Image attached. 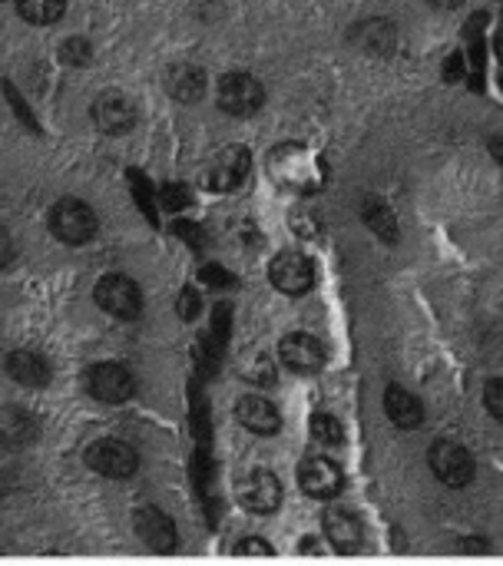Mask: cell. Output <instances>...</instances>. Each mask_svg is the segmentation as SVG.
I'll return each mask as SVG.
<instances>
[{
    "label": "cell",
    "mask_w": 503,
    "mask_h": 566,
    "mask_svg": "<svg viewBox=\"0 0 503 566\" xmlns=\"http://www.w3.org/2000/svg\"><path fill=\"white\" fill-rule=\"evenodd\" d=\"M269 172L275 186L295 196H315L328 182V163L305 143H282L269 153Z\"/></svg>",
    "instance_id": "6da1fadb"
},
{
    "label": "cell",
    "mask_w": 503,
    "mask_h": 566,
    "mask_svg": "<svg viewBox=\"0 0 503 566\" xmlns=\"http://www.w3.org/2000/svg\"><path fill=\"white\" fill-rule=\"evenodd\" d=\"M17 13L30 27H53L66 13V0H17Z\"/></svg>",
    "instance_id": "484cf974"
},
{
    "label": "cell",
    "mask_w": 503,
    "mask_h": 566,
    "mask_svg": "<svg viewBox=\"0 0 503 566\" xmlns=\"http://www.w3.org/2000/svg\"><path fill=\"white\" fill-rule=\"evenodd\" d=\"M0 3H3V0H0Z\"/></svg>",
    "instance_id": "ab89813d"
},
{
    "label": "cell",
    "mask_w": 503,
    "mask_h": 566,
    "mask_svg": "<svg viewBox=\"0 0 503 566\" xmlns=\"http://www.w3.org/2000/svg\"><path fill=\"white\" fill-rule=\"evenodd\" d=\"M272 544L259 534H245L232 544V557H272Z\"/></svg>",
    "instance_id": "836d02e7"
},
{
    "label": "cell",
    "mask_w": 503,
    "mask_h": 566,
    "mask_svg": "<svg viewBox=\"0 0 503 566\" xmlns=\"http://www.w3.org/2000/svg\"><path fill=\"white\" fill-rule=\"evenodd\" d=\"M269 285L285 298H305L318 285V265L302 249H282L269 259Z\"/></svg>",
    "instance_id": "8992f818"
},
{
    "label": "cell",
    "mask_w": 503,
    "mask_h": 566,
    "mask_svg": "<svg viewBox=\"0 0 503 566\" xmlns=\"http://www.w3.org/2000/svg\"><path fill=\"white\" fill-rule=\"evenodd\" d=\"M488 149H491L494 163L501 166V172H503V136H491V139H488Z\"/></svg>",
    "instance_id": "8d00e7d4"
},
{
    "label": "cell",
    "mask_w": 503,
    "mask_h": 566,
    "mask_svg": "<svg viewBox=\"0 0 503 566\" xmlns=\"http://www.w3.org/2000/svg\"><path fill=\"white\" fill-rule=\"evenodd\" d=\"M83 468L90 474L103 478V481L126 484L143 471V454H139V448L133 441L116 438V434H103V438H93L83 448Z\"/></svg>",
    "instance_id": "3957f363"
},
{
    "label": "cell",
    "mask_w": 503,
    "mask_h": 566,
    "mask_svg": "<svg viewBox=\"0 0 503 566\" xmlns=\"http://www.w3.org/2000/svg\"><path fill=\"white\" fill-rule=\"evenodd\" d=\"M80 388H83V395L90 401L106 405V408H119V405H129L136 398L139 378L126 361L99 358V361H90L80 371Z\"/></svg>",
    "instance_id": "7a4b0ae2"
},
{
    "label": "cell",
    "mask_w": 503,
    "mask_h": 566,
    "mask_svg": "<svg viewBox=\"0 0 503 566\" xmlns=\"http://www.w3.org/2000/svg\"><path fill=\"white\" fill-rule=\"evenodd\" d=\"M358 216H361L365 229H368L378 242H385V245H398V239H401V226H398L395 209H391L381 196H365V199H361V206H358Z\"/></svg>",
    "instance_id": "7402d4cb"
},
{
    "label": "cell",
    "mask_w": 503,
    "mask_h": 566,
    "mask_svg": "<svg viewBox=\"0 0 503 566\" xmlns=\"http://www.w3.org/2000/svg\"><path fill=\"white\" fill-rule=\"evenodd\" d=\"M46 229L50 235L66 245V249H83L99 235V216L96 209L80 199V196H60L50 209H46Z\"/></svg>",
    "instance_id": "277c9868"
},
{
    "label": "cell",
    "mask_w": 503,
    "mask_h": 566,
    "mask_svg": "<svg viewBox=\"0 0 503 566\" xmlns=\"http://www.w3.org/2000/svg\"><path fill=\"white\" fill-rule=\"evenodd\" d=\"M494 46H497V56H501V63H503V33H497V40H494Z\"/></svg>",
    "instance_id": "f35d334b"
},
{
    "label": "cell",
    "mask_w": 503,
    "mask_h": 566,
    "mask_svg": "<svg viewBox=\"0 0 503 566\" xmlns=\"http://www.w3.org/2000/svg\"><path fill=\"white\" fill-rule=\"evenodd\" d=\"M229 322H232V308L226 302H219L212 308V322H209L206 335L199 338V355H196V361L206 375H216L222 365V355L229 348Z\"/></svg>",
    "instance_id": "44dd1931"
},
{
    "label": "cell",
    "mask_w": 503,
    "mask_h": 566,
    "mask_svg": "<svg viewBox=\"0 0 503 566\" xmlns=\"http://www.w3.org/2000/svg\"><path fill=\"white\" fill-rule=\"evenodd\" d=\"M17 262V239L7 226H0V272H7Z\"/></svg>",
    "instance_id": "d590c367"
},
{
    "label": "cell",
    "mask_w": 503,
    "mask_h": 566,
    "mask_svg": "<svg viewBox=\"0 0 503 566\" xmlns=\"http://www.w3.org/2000/svg\"><path fill=\"white\" fill-rule=\"evenodd\" d=\"M481 401H484V411H488L497 424H503V378H491V381L484 385Z\"/></svg>",
    "instance_id": "e575fe53"
},
{
    "label": "cell",
    "mask_w": 503,
    "mask_h": 566,
    "mask_svg": "<svg viewBox=\"0 0 503 566\" xmlns=\"http://www.w3.org/2000/svg\"><path fill=\"white\" fill-rule=\"evenodd\" d=\"M431 7H438V10H458V7H464V0H428Z\"/></svg>",
    "instance_id": "74e56055"
},
{
    "label": "cell",
    "mask_w": 503,
    "mask_h": 566,
    "mask_svg": "<svg viewBox=\"0 0 503 566\" xmlns=\"http://www.w3.org/2000/svg\"><path fill=\"white\" fill-rule=\"evenodd\" d=\"M172 232H176V235H179V239H182L189 249H196V252L209 245V239H206V229H202L199 222H192V219H182V216H176V219H172Z\"/></svg>",
    "instance_id": "d6a6232c"
},
{
    "label": "cell",
    "mask_w": 503,
    "mask_h": 566,
    "mask_svg": "<svg viewBox=\"0 0 503 566\" xmlns=\"http://www.w3.org/2000/svg\"><path fill=\"white\" fill-rule=\"evenodd\" d=\"M166 93L179 103H199L206 96V70L196 63H172L166 70Z\"/></svg>",
    "instance_id": "603a6c76"
},
{
    "label": "cell",
    "mask_w": 503,
    "mask_h": 566,
    "mask_svg": "<svg viewBox=\"0 0 503 566\" xmlns=\"http://www.w3.org/2000/svg\"><path fill=\"white\" fill-rule=\"evenodd\" d=\"M189 206H192V189H189L186 182H166V186L159 189V209L179 216V212H186Z\"/></svg>",
    "instance_id": "f546056e"
},
{
    "label": "cell",
    "mask_w": 503,
    "mask_h": 566,
    "mask_svg": "<svg viewBox=\"0 0 503 566\" xmlns=\"http://www.w3.org/2000/svg\"><path fill=\"white\" fill-rule=\"evenodd\" d=\"M3 96H7V103H10V109H13V113L20 116V123H23V126H27L30 133H40V123H36V116H33V109L27 106V99H23V93H20V90H17V86H13L10 80L3 83Z\"/></svg>",
    "instance_id": "1f68e13d"
},
{
    "label": "cell",
    "mask_w": 503,
    "mask_h": 566,
    "mask_svg": "<svg viewBox=\"0 0 503 566\" xmlns=\"http://www.w3.org/2000/svg\"><path fill=\"white\" fill-rule=\"evenodd\" d=\"M60 63H66V66H90L93 63V43L86 36H66L60 43Z\"/></svg>",
    "instance_id": "f1b7e54d"
},
{
    "label": "cell",
    "mask_w": 503,
    "mask_h": 566,
    "mask_svg": "<svg viewBox=\"0 0 503 566\" xmlns=\"http://www.w3.org/2000/svg\"><path fill=\"white\" fill-rule=\"evenodd\" d=\"M235 501H239V507L245 514L272 517V514H279V507L285 501V488L279 481V474H272L265 468H255V471H245L235 481Z\"/></svg>",
    "instance_id": "7c38bea8"
},
{
    "label": "cell",
    "mask_w": 503,
    "mask_h": 566,
    "mask_svg": "<svg viewBox=\"0 0 503 566\" xmlns=\"http://www.w3.org/2000/svg\"><path fill=\"white\" fill-rule=\"evenodd\" d=\"M308 434H312V441L318 444V448H325V451H335V448H342L348 438H345V424L332 415V411H315L312 418H308Z\"/></svg>",
    "instance_id": "d4e9b609"
},
{
    "label": "cell",
    "mask_w": 503,
    "mask_h": 566,
    "mask_svg": "<svg viewBox=\"0 0 503 566\" xmlns=\"http://www.w3.org/2000/svg\"><path fill=\"white\" fill-rule=\"evenodd\" d=\"M275 361H279L289 375H295V378H315V375H322L325 365H328V345H325L318 335H312V332H305V328H295V332H285V335L279 338Z\"/></svg>",
    "instance_id": "ba28073f"
},
{
    "label": "cell",
    "mask_w": 503,
    "mask_h": 566,
    "mask_svg": "<svg viewBox=\"0 0 503 566\" xmlns=\"http://www.w3.org/2000/svg\"><path fill=\"white\" fill-rule=\"evenodd\" d=\"M428 468L434 481H441L448 491H468L478 481V461L471 448H464L454 438H438L428 448Z\"/></svg>",
    "instance_id": "52a82bcc"
},
{
    "label": "cell",
    "mask_w": 503,
    "mask_h": 566,
    "mask_svg": "<svg viewBox=\"0 0 503 566\" xmlns=\"http://www.w3.org/2000/svg\"><path fill=\"white\" fill-rule=\"evenodd\" d=\"M322 537H325V547L342 554V557H355V554H365L368 547V534H365V524L355 511L342 507V504H328L325 514H322Z\"/></svg>",
    "instance_id": "4fadbf2b"
},
{
    "label": "cell",
    "mask_w": 503,
    "mask_h": 566,
    "mask_svg": "<svg viewBox=\"0 0 503 566\" xmlns=\"http://www.w3.org/2000/svg\"><path fill=\"white\" fill-rule=\"evenodd\" d=\"M93 305L113 322H139L146 312L143 285L126 272H106L93 285Z\"/></svg>",
    "instance_id": "5b68a950"
},
{
    "label": "cell",
    "mask_w": 503,
    "mask_h": 566,
    "mask_svg": "<svg viewBox=\"0 0 503 566\" xmlns=\"http://www.w3.org/2000/svg\"><path fill=\"white\" fill-rule=\"evenodd\" d=\"M235 421L255 438H279L282 434V411L262 391H245L235 398Z\"/></svg>",
    "instance_id": "e0dca14e"
},
{
    "label": "cell",
    "mask_w": 503,
    "mask_h": 566,
    "mask_svg": "<svg viewBox=\"0 0 503 566\" xmlns=\"http://www.w3.org/2000/svg\"><path fill=\"white\" fill-rule=\"evenodd\" d=\"M295 481H298V491L318 504H335L345 491V471L342 464L332 458V454H322V451H312L298 461L295 468Z\"/></svg>",
    "instance_id": "9c48e42d"
},
{
    "label": "cell",
    "mask_w": 503,
    "mask_h": 566,
    "mask_svg": "<svg viewBox=\"0 0 503 566\" xmlns=\"http://www.w3.org/2000/svg\"><path fill=\"white\" fill-rule=\"evenodd\" d=\"M3 375L23 391H46L53 385V361L36 348H10L3 355Z\"/></svg>",
    "instance_id": "9a60e30c"
},
{
    "label": "cell",
    "mask_w": 503,
    "mask_h": 566,
    "mask_svg": "<svg viewBox=\"0 0 503 566\" xmlns=\"http://www.w3.org/2000/svg\"><path fill=\"white\" fill-rule=\"evenodd\" d=\"M199 285L212 289V292H232V289H239V279L232 269H226L219 262H206V265H199Z\"/></svg>",
    "instance_id": "83f0119b"
},
{
    "label": "cell",
    "mask_w": 503,
    "mask_h": 566,
    "mask_svg": "<svg viewBox=\"0 0 503 566\" xmlns=\"http://www.w3.org/2000/svg\"><path fill=\"white\" fill-rule=\"evenodd\" d=\"M348 40L365 53V56H391L401 43V33H398V23L391 17H365L352 27Z\"/></svg>",
    "instance_id": "d6986e66"
},
{
    "label": "cell",
    "mask_w": 503,
    "mask_h": 566,
    "mask_svg": "<svg viewBox=\"0 0 503 566\" xmlns=\"http://www.w3.org/2000/svg\"><path fill=\"white\" fill-rule=\"evenodd\" d=\"M252 176V149L242 143H229L222 149H216L206 166H202V189L209 192H235L245 186V179Z\"/></svg>",
    "instance_id": "30bf717a"
},
{
    "label": "cell",
    "mask_w": 503,
    "mask_h": 566,
    "mask_svg": "<svg viewBox=\"0 0 503 566\" xmlns=\"http://www.w3.org/2000/svg\"><path fill=\"white\" fill-rule=\"evenodd\" d=\"M206 312V298H202V289L199 285H182L179 295H176V315L179 322L186 325H196Z\"/></svg>",
    "instance_id": "4316f807"
},
{
    "label": "cell",
    "mask_w": 503,
    "mask_h": 566,
    "mask_svg": "<svg viewBox=\"0 0 503 566\" xmlns=\"http://www.w3.org/2000/svg\"><path fill=\"white\" fill-rule=\"evenodd\" d=\"M126 179H129V192H133V202L143 212V219L149 226H159V189L153 186V179L143 169H129Z\"/></svg>",
    "instance_id": "cb8c5ba5"
},
{
    "label": "cell",
    "mask_w": 503,
    "mask_h": 566,
    "mask_svg": "<svg viewBox=\"0 0 503 566\" xmlns=\"http://www.w3.org/2000/svg\"><path fill=\"white\" fill-rule=\"evenodd\" d=\"M43 438V421L27 405H0V451L23 454Z\"/></svg>",
    "instance_id": "5bb4252c"
},
{
    "label": "cell",
    "mask_w": 503,
    "mask_h": 566,
    "mask_svg": "<svg viewBox=\"0 0 503 566\" xmlns=\"http://www.w3.org/2000/svg\"><path fill=\"white\" fill-rule=\"evenodd\" d=\"M133 534L156 554L179 551V527L159 504H139L133 511Z\"/></svg>",
    "instance_id": "2e32d148"
},
{
    "label": "cell",
    "mask_w": 503,
    "mask_h": 566,
    "mask_svg": "<svg viewBox=\"0 0 503 566\" xmlns=\"http://www.w3.org/2000/svg\"><path fill=\"white\" fill-rule=\"evenodd\" d=\"M245 378H249V385L272 388V385L279 381V361H275V358H269V355H259V358L249 365Z\"/></svg>",
    "instance_id": "4dcf8cb0"
},
{
    "label": "cell",
    "mask_w": 503,
    "mask_h": 566,
    "mask_svg": "<svg viewBox=\"0 0 503 566\" xmlns=\"http://www.w3.org/2000/svg\"><path fill=\"white\" fill-rule=\"evenodd\" d=\"M90 116H93L96 129L106 133V136H126V133L136 126V119H139L136 103H133L123 90H103V93L93 99Z\"/></svg>",
    "instance_id": "ac0fdd59"
},
{
    "label": "cell",
    "mask_w": 503,
    "mask_h": 566,
    "mask_svg": "<svg viewBox=\"0 0 503 566\" xmlns=\"http://www.w3.org/2000/svg\"><path fill=\"white\" fill-rule=\"evenodd\" d=\"M381 408H385V418L398 428V431H418L425 428L428 421V408L425 401L405 388V385H388L385 388V398H381Z\"/></svg>",
    "instance_id": "ffe728a7"
},
{
    "label": "cell",
    "mask_w": 503,
    "mask_h": 566,
    "mask_svg": "<svg viewBox=\"0 0 503 566\" xmlns=\"http://www.w3.org/2000/svg\"><path fill=\"white\" fill-rule=\"evenodd\" d=\"M216 103H219L222 113H229L235 119H249V116L262 113V106H265V86H262V80L255 73L229 70L216 83Z\"/></svg>",
    "instance_id": "8fae6325"
}]
</instances>
